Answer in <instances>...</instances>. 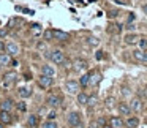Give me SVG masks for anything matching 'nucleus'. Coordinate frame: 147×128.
Listing matches in <instances>:
<instances>
[{"instance_id": "nucleus-28", "label": "nucleus", "mask_w": 147, "mask_h": 128, "mask_svg": "<svg viewBox=\"0 0 147 128\" xmlns=\"http://www.w3.org/2000/svg\"><path fill=\"white\" fill-rule=\"evenodd\" d=\"M40 128H59V123L55 120H45Z\"/></svg>"}, {"instance_id": "nucleus-4", "label": "nucleus", "mask_w": 147, "mask_h": 128, "mask_svg": "<svg viewBox=\"0 0 147 128\" xmlns=\"http://www.w3.org/2000/svg\"><path fill=\"white\" fill-rule=\"evenodd\" d=\"M5 52H7L10 57H13V59H16L18 55H19V52H21V48H19V44H18L16 41H7L5 43Z\"/></svg>"}, {"instance_id": "nucleus-12", "label": "nucleus", "mask_w": 147, "mask_h": 128, "mask_svg": "<svg viewBox=\"0 0 147 128\" xmlns=\"http://www.w3.org/2000/svg\"><path fill=\"white\" fill-rule=\"evenodd\" d=\"M54 32V41H70V33L63 32V30H57V29H52Z\"/></svg>"}, {"instance_id": "nucleus-41", "label": "nucleus", "mask_w": 147, "mask_h": 128, "mask_svg": "<svg viewBox=\"0 0 147 128\" xmlns=\"http://www.w3.org/2000/svg\"><path fill=\"white\" fill-rule=\"evenodd\" d=\"M142 11H144V14H147V3L142 5Z\"/></svg>"}, {"instance_id": "nucleus-15", "label": "nucleus", "mask_w": 147, "mask_h": 128, "mask_svg": "<svg viewBox=\"0 0 147 128\" xmlns=\"http://www.w3.org/2000/svg\"><path fill=\"white\" fill-rule=\"evenodd\" d=\"M128 104H130V108H131V112H141L142 111V100L138 98V96H134Z\"/></svg>"}, {"instance_id": "nucleus-37", "label": "nucleus", "mask_w": 147, "mask_h": 128, "mask_svg": "<svg viewBox=\"0 0 147 128\" xmlns=\"http://www.w3.org/2000/svg\"><path fill=\"white\" fill-rule=\"evenodd\" d=\"M134 21V13H130L128 14V19H127V24H131Z\"/></svg>"}, {"instance_id": "nucleus-38", "label": "nucleus", "mask_w": 147, "mask_h": 128, "mask_svg": "<svg viewBox=\"0 0 147 128\" xmlns=\"http://www.w3.org/2000/svg\"><path fill=\"white\" fill-rule=\"evenodd\" d=\"M125 29H127L128 32H133V30H134V24H127V26H125Z\"/></svg>"}, {"instance_id": "nucleus-33", "label": "nucleus", "mask_w": 147, "mask_h": 128, "mask_svg": "<svg viewBox=\"0 0 147 128\" xmlns=\"http://www.w3.org/2000/svg\"><path fill=\"white\" fill-rule=\"evenodd\" d=\"M95 59L96 60H103V59H105V51H96L95 52Z\"/></svg>"}, {"instance_id": "nucleus-42", "label": "nucleus", "mask_w": 147, "mask_h": 128, "mask_svg": "<svg viewBox=\"0 0 147 128\" xmlns=\"http://www.w3.org/2000/svg\"><path fill=\"white\" fill-rule=\"evenodd\" d=\"M103 128H112V127H109V125H105V127H103Z\"/></svg>"}, {"instance_id": "nucleus-5", "label": "nucleus", "mask_w": 147, "mask_h": 128, "mask_svg": "<svg viewBox=\"0 0 147 128\" xmlns=\"http://www.w3.org/2000/svg\"><path fill=\"white\" fill-rule=\"evenodd\" d=\"M36 84H38L40 89L46 90V89H51L54 86V77H49V76H45V74H40L36 77Z\"/></svg>"}, {"instance_id": "nucleus-17", "label": "nucleus", "mask_w": 147, "mask_h": 128, "mask_svg": "<svg viewBox=\"0 0 147 128\" xmlns=\"http://www.w3.org/2000/svg\"><path fill=\"white\" fill-rule=\"evenodd\" d=\"M40 71H41L40 74H45V76H49V77H54V76H55V68L52 67V65H49V63L41 65Z\"/></svg>"}, {"instance_id": "nucleus-26", "label": "nucleus", "mask_w": 147, "mask_h": 128, "mask_svg": "<svg viewBox=\"0 0 147 128\" xmlns=\"http://www.w3.org/2000/svg\"><path fill=\"white\" fill-rule=\"evenodd\" d=\"M30 32H32L33 36L43 35V29H41V26H40V24H32V26H30Z\"/></svg>"}, {"instance_id": "nucleus-10", "label": "nucleus", "mask_w": 147, "mask_h": 128, "mask_svg": "<svg viewBox=\"0 0 147 128\" xmlns=\"http://www.w3.org/2000/svg\"><path fill=\"white\" fill-rule=\"evenodd\" d=\"M108 125L112 127V128H125V120L120 117V115H111Z\"/></svg>"}, {"instance_id": "nucleus-23", "label": "nucleus", "mask_w": 147, "mask_h": 128, "mask_svg": "<svg viewBox=\"0 0 147 128\" xmlns=\"http://www.w3.org/2000/svg\"><path fill=\"white\" fill-rule=\"evenodd\" d=\"M90 74H92V71H89V73H84L82 76L79 77V86H81V89H87V87L90 86Z\"/></svg>"}, {"instance_id": "nucleus-40", "label": "nucleus", "mask_w": 147, "mask_h": 128, "mask_svg": "<svg viewBox=\"0 0 147 128\" xmlns=\"http://www.w3.org/2000/svg\"><path fill=\"white\" fill-rule=\"evenodd\" d=\"M142 96H144V98L147 100V86H146V87H144V89H142Z\"/></svg>"}, {"instance_id": "nucleus-21", "label": "nucleus", "mask_w": 147, "mask_h": 128, "mask_svg": "<svg viewBox=\"0 0 147 128\" xmlns=\"http://www.w3.org/2000/svg\"><path fill=\"white\" fill-rule=\"evenodd\" d=\"M11 60H13V57H10L7 52H0V67H2V68L10 67V65H11Z\"/></svg>"}, {"instance_id": "nucleus-39", "label": "nucleus", "mask_w": 147, "mask_h": 128, "mask_svg": "<svg viewBox=\"0 0 147 128\" xmlns=\"http://www.w3.org/2000/svg\"><path fill=\"white\" fill-rule=\"evenodd\" d=\"M0 52H5V43L0 40Z\"/></svg>"}, {"instance_id": "nucleus-25", "label": "nucleus", "mask_w": 147, "mask_h": 128, "mask_svg": "<svg viewBox=\"0 0 147 128\" xmlns=\"http://www.w3.org/2000/svg\"><path fill=\"white\" fill-rule=\"evenodd\" d=\"M87 100H89V95H87V92H79L76 95V101L79 106H87Z\"/></svg>"}, {"instance_id": "nucleus-24", "label": "nucleus", "mask_w": 147, "mask_h": 128, "mask_svg": "<svg viewBox=\"0 0 147 128\" xmlns=\"http://www.w3.org/2000/svg\"><path fill=\"white\" fill-rule=\"evenodd\" d=\"M101 79H103L101 73H98V71H92V74H90V86L96 87L100 82H101Z\"/></svg>"}, {"instance_id": "nucleus-7", "label": "nucleus", "mask_w": 147, "mask_h": 128, "mask_svg": "<svg viewBox=\"0 0 147 128\" xmlns=\"http://www.w3.org/2000/svg\"><path fill=\"white\" fill-rule=\"evenodd\" d=\"M14 104H16V101H14L11 96H5V98L0 100V111L13 112L14 111Z\"/></svg>"}, {"instance_id": "nucleus-16", "label": "nucleus", "mask_w": 147, "mask_h": 128, "mask_svg": "<svg viewBox=\"0 0 147 128\" xmlns=\"http://www.w3.org/2000/svg\"><path fill=\"white\" fill-rule=\"evenodd\" d=\"M87 67H89V63H87L86 59H74L73 62V68L76 71H86Z\"/></svg>"}, {"instance_id": "nucleus-31", "label": "nucleus", "mask_w": 147, "mask_h": 128, "mask_svg": "<svg viewBox=\"0 0 147 128\" xmlns=\"http://www.w3.org/2000/svg\"><path fill=\"white\" fill-rule=\"evenodd\" d=\"M57 119V109H51L46 115V120H55Z\"/></svg>"}, {"instance_id": "nucleus-11", "label": "nucleus", "mask_w": 147, "mask_h": 128, "mask_svg": "<svg viewBox=\"0 0 147 128\" xmlns=\"http://www.w3.org/2000/svg\"><path fill=\"white\" fill-rule=\"evenodd\" d=\"M18 95H19L21 100H27L33 95V90L27 86H21V87H18Z\"/></svg>"}, {"instance_id": "nucleus-22", "label": "nucleus", "mask_w": 147, "mask_h": 128, "mask_svg": "<svg viewBox=\"0 0 147 128\" xmlns=\"http://www.w3.org/2000/svg\"><path fill=\"white\" fill-rule=\"evenodd\" d=\"M14 109H16L19 114H27V111H29V106H27L26 100H19V101H16V104H14Z\"/></svg>"}, {"instance_id": "nucleus-43", "label": "nucleus", "mask_w": 147, "mask_h": 128, "mask_svg": "<svg viewBox=\"0 0 147 128\" xmlns=\"http://www.w3.org/2000/svg\"><path fill=\"white\" fill-rule=\"evenodd\" d=\"M0 128H5V125H3V123H0Z\"/></svg>"}, {"instance_id": "nucleus-36", "label": "nucleus", "mask_w": 147, "mask_h": 128, "mask_svg": "<svg viewBox=\"0 0 147 128\" xmlns=\"http://www.w3.org/2000/svg\"><path fill=\"white\" fill-rule=\"evenodd\" d=\"M89 128H101V127L98 125V122H96V120H92V122H90V125H89Z\"/></svg>"}, {"instance_id": "nucleus-20", "label": "nucleus", "mask_w": 147, "mask_h": 128, "mask_svg": "<svg viewBox=\"0 0 147 128\" xmlns=\"http://www.w3.org/2000/svg\"><path fill=\"white\" fill-rule=\"evenodd\" d=\"M138 40H139V35L134 33V32H131V33H127V35H125L123 41H125V44L133 46V44H138Z\"/></svg>"}, {"instance_id": "nucleus-8", "label": "nucleus", "mask_w": 147, "mask_h": 128, "mask_svg": "<svg viewBox=\"0 0 147 128\" xmlns=\"http://www.w3.org/2000/svg\"><path fill=\"white\" fill-rule=\"evenodd\" d=\"M2 81H3L5 87H11L18 81V74L14 73V71H7V73L3 74V77H2Z\"/></svg>"}, {"instance_id": "nucleus-18", "label": "nucleus", "mask_w": 147, "mask_h": 128, "mask_svg": "<svg viewBox=\"0 0 147 128\" xmlns=\"http://www.w3.org/2000/svg\"><path fill=\"white\" fill-rule=\"evenodd\" d=\"M133 59L138 62H141V63H146L147 62V52L142 51V49H134L133 51Z\"/></svg>"}, {"instance_id": "nucleus-34", "label": "nucleus", "mask_w": 147, "mask_h": 128, "mask_svg": "<svg viewBox=\"0 0 147 128\" xmlns=\"http://www.w3.org/2000/svg\"><path fill=\"white\" fill-rule=\"evenodd\" d=\"M7 35H8V30L7 29H0V40L7 38Z\"/></svg>"}, {"instance_id": "nucleus-27", "label": "nucleus", "mask_w": 147, "mask_h": 128, "mask_svg": "<svg viewBox=\"0 0 147 128\" xmlns=\"http://www.w3.org/2000/svg\"><path fill=\"white\" fill-rule=\"evenodd\" d=\"M43 40H45L46 43H49V41H54V32H52V29L43 30Z\"/></svg>"}, {"instance_id": "nucleus-35", "label": "nucleus", "mask_w": 147, "mask_h": 128, "mask_svg": "<svg viewBox=\"0 0 147 128\" xmlns=\"http://www.w3.org/2000/svg\"><path fill=\"white\" fill-rule=\"evenodd\" d=\"M45 48H46V41H45V40L36 44V49H40V51H45Z\"/></svg>"}, {"instance_id": "nucleus-14", "label": "nucleus", "mask_w": 147, "mask_h": 128, "mask_svg": "<svg viewBox=\"0 0 147 128\" xmlns=\"http://www.w3.org/2000/svg\"><path fill=\"white\" fill-rule=\"evenodd\" d=\"M117 111H119V114L120 115H131L133 112H131V108H130V104L128 103H125V101H120L117 104Z\"/></svg>"}, {"instance_id": "nucleus-13", "label": "nucleus", "mask_w": 147, "mask_h": 128, "mask_svg": "<svg viewBox=\"0 0 147 128\" xmlns=\"http://www.w3.org/2000/svg\"><path fill=\"white\" fill-rule=\"evenodd\" d=\"M141 123L139 117L138 115H128L127 119H125V127L127 128H138Z\"/></svg>"}, {"instance_id": "nucleus-30", "label": "nucleus", "mask_w": 147, "mask_h": 128, "mask_svg": "<svg viewBox=\"0 0 147 128\" xmlns=\"http://www.w3.org/2000/svg\"><path fill=\"white\" fill-rule=\"evenodd\" d=\"M138 46H139V49L146 51V48H147V38L146 36H139V40H138Z\"/></svg>"}, {"instance_id": "nucleus-32", "label": "nucleus", "mask_w": 147, "mask_h": 128, "mask_svg": "<svg viewBox=\"0 0 147 128\" xmlns=\"http://www.w3.org/2000/svg\"><path fill=\"white\" fill-rule=\"evenodd\" d=\"M87 44L89 46H96L98 44V40H96L95 36H89V38H87Z\"/></svg>"}, {"instance_id": "nucleus-6", "label": "nucleus", "mask_w": 147, "mask_h": 128, "mask_svg": "<svg viewBox=\"0 0 147 128\" xmlns=\"http://www.w3.org/2000/svg\"><path fill=\"white\" fill-rule=\"evenodd\" d=\"M65 90H67L70 95H78L81 92V86H79V81L76 79H68L65 82Z\"/></svg>"}, {"instance_id": "nucleus-2", "label": "nucleus", "mask_w": 147, "mask_h": 128, "mask_svg": "<svg viewBox=\"0 0 147 128\" xmlns=\"http://www.w3.org/2000/svg\"><path fill=\"white\" fill-rule=\"evenodd\" d=\"M67 125L70 128H84L82 114L79 111H70L67 114Z\"/></svg>"}, {"instance_id": "nucleus-44", "label": "nucleus", "mask_w": 147, "mask_h": 128, "mask_svg": "<svg viewBox=\"0 0 147 128\" xmlns=\"http://www.w3.org/2000/svg\"><path fill=\"white\" fill-rule=\"evenodd\" d=\"M0 100H2V98H0Z\"/></svg>"}, {"instance_id": "nucleus-9", "label": "nucleus", "mask_w": 147, "mask_h": 128, "mask_svg": "<svg viewBox=\"0 0 147 128\" xmlns=\"http://www.w3.org/2000/svg\"><path fill=\"white\" fill-rule=\"evenodd\" d=\"M0 123H3L5 127H7V125H13V123H14V115H13V112L0 111Z\"/></svg>"}, {"instance_id": "nucleus-29", "label": "nucleus", "mask_w": 147, "mask_h": 128, "mask_svg": "<svg viewBox=\"0 0 147 128\" xmlns=\"http://www.w3.org/2000/svg\"><path fill=\"white\" fill-rule=\"evenodd\" d=\"M96 103H98V96L93 93V95H89V100H87V106L89 108H93V106H96Z\"/></svg>"}, {"instance_id": "nucleus-1", "label": "nucleus", "mask_w": 147, "mask_h": 128, "mask_svg": "<svg viewBox=\"0 0 147 128\" xmlns=\"http://www.w3.org/2000/svg\"><path fill=\"white\" fill-rule=\"evenodd\" d=\"M45 104L48 106L49 109H59L63 104V95L59 93V92L48 93V96H46V100H45Z\"/></svg>"}, {"instance_id": "nucleus-3", "label": "nucleus", "mask_w": 147, "mask_h": 128, "mask_svg": "<svg viewBox=\"0 0 147 128\" xmlns=\"http://www.w3.org/2000/svg\"><path fill=\"white\" fill-rule=\"evenodd\" d=\"M46 52H48V54H45V55L52 62V63L62 65L65 62V52L62 51V49H52V51H46Z\"/></svg>"}, {"instance_id": "nucleus-19", "label": "nucleus", "mask_w": 147, "mask_h": 128, "mask_svg": "<svg viewBox=\"0 0 147 128\" xmlns=\"http://www.w3.org/2000/svg\"><path fill=\"white\" fill-rule=\"evenodd\" d=\"M38 123H40V115L38 114H30L29 117H27L26 125L29 128H38Z\"/></svg>"}]
</instances>
